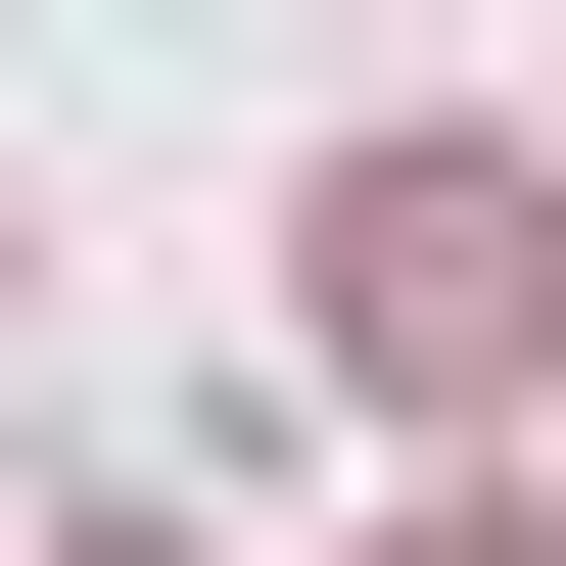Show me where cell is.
Masks as SVG:
<instances>
[{
	"label": "cell",
	"mask_w": 566,
	"mask_h": 566,
	"mask_svg": "<svg viewBox=\"0 0 566 566\" xmlns=\"http://www.w3.org/2000/svg\"><path fill=\"white\" fill-rule=\"evenodd\" d=\"M283 283H331V378H378V424H520V378H566V189H520V142H331Z\"/></svg>",
	"instance_id": "cell-1"
},
{
	"label": "cell",
	"mask_w": 566,
	"mask_h": 566,
	"mask_svg": "<svg viewBox=\"0 0 566 566\" xmlns=\"http://www.w3.org/2000/svg\"><path fill=\"white\" fill-rule=\"evenodd\" d=\"M48 566H189V520H48Z\"/></svg>",
	"instance_id": "cell-2"
},
{
	"label": "cell",
	"mask_w": 566,
	"mask_h": 566,
	"mask_svg": "<svg viewBox=\"0 0 566 566\" xmlns=\"http://www.w3.org/2000/svg\"><path fill=\"white\" fill-rule=\"evenodd\" d=\"M424 566H566V520H424Z\"/></svg>",
	"instance_id": "cell-3"
}]
</instances>
